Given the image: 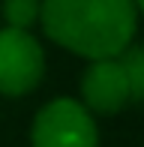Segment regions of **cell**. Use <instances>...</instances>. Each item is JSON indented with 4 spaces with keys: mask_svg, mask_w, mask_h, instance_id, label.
Masks as SVG:
<instances>
[{
    "mask_svg": "<svg viewBox=\"0 0 144 147\" xmlns=\"http://www.w3.org/2000/svg\"><path fill=\"white\" fill-rule=\"evenodd\" d=\"M39 24L54 45L93 63L132 45L138 9L132 0H42Z\"/></svg>",
    "mask_w": 144,
    "mask_h": 147,
    "instance_id": "6da1fadb",
    "label": "cell"
},
{
    "mask_svg": "<svg viewBox=\"0 0 144 147\" xmlns=\"http://www.w3.org/2000/svg\"><path fill=\"white\" fill-rule=\"evenodd\" d=\"M33 147H99L96 120L81 102L69 96L51 99L39 108L30 129Z\"/></svg>",
    "mask_w": 144,
    "mask_h": 147,
    "instance_id": "7a4b0ae2",
    "label": "cell"
},
{
    "mask_svg": "<svg viewBox=\"0 0 144 147\" xmlns=\"http://www.w3.org/2000/svg\"><path fill=\"white\" fill-rule=\"evenodd\" d=\"M45 75V51L30 30H0V93L9 99L27 96Z\"/></svg>",
    "mask_w": 144,
    "mask_h": 147,
    "instance_id": "3957f363",
    "label": "cell"
},
{
    "mask_svg": "<svg viewBox=\"0 0 144 147\" xmlns=\"http://www.w3.org/2000/svg\"><path fill=\"white\" fill-rule=\"evenodd\" d=\"M129 99V78L117 57L93 60L81 75V105L90 114H117Z\"/></svg>",
    "mask_w": 144,
    "mask_h": 147,
    "instance_id": "277c9868",
    "label": "cell"
},
{
    "mask_svg": "<svg viewBox=\"0 0 144 147\" xmlns=\"http://www.w3.org/2000/svg\"><path fill=\"white\" fill-rule=\"evenodd\" d=\"M39 15H42V0H3L6 27L30 30L33 24H39Z\"/></svg>",
    "mask_w": 144,
    "mask_h": 147,
    "instance_id": "5b68a950",
    "label": "cell"
},
{
    "mask_svg": "<svg viewBox=\"0 0 144 147\" xmlns=\"http://www.w3.org/2000/svg\"><path fill=\"white\" fill-rule=\"evenodd\" d=\"M126 69V78H129V93L132 99L144 102V45H129L120 57H117Z\"/></svg>",
    "mask_w": 144,
    "mask_h": 147,
    "instance_id": "8992f818",
    "label": "cell"
},
{
    "mask_svg": "<svg viewBox=\"0 0 144 147\" xmlns=\"http://www.w3.org/2000/svg\"><path fill=\"white\" fill-rule=\"evenodd\" d=\"M135 3V9H138V15H144V0H132Z\"/></svg>",
    "mask_w": 144,
    "mask_h": 147,
    "instance_id": "52a82bcc",
    "label": "cell"
}]
</instances>
